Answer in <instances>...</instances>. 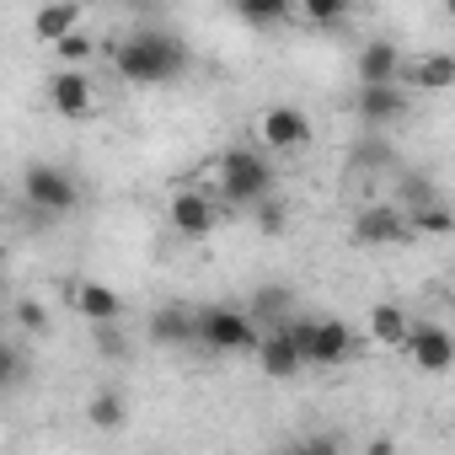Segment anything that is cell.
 <instances>
[{"label":"cell","instance_id":"ba28073f","mask_svg":"<svg viewBox=\"0 0 455 455\" xmlns=\"http://www.w3.org/2000/svg\"><path fill=\"white\" fill-rule=\"evenodd\" d=\"M49 108H54L60 118H70V124L92 118V108H97V92H92L86 70H76V65L54 70V76H49Z\"/></svg>","mask_w":455,"mask_h":455},{"label":"cell","instance_id":"4dcf8cb0","mask_svg":"<svg viewBox=\"0 0 455 455\" xmlns=\"http://www.w3.org/2000/svg\"><path fill=\"white\" fill-rule=\"evenodd\" d=\"M444 12H450V17H455V0H444Z\"/></svg>","mask_w":455,"mask_h":455},{"label":"cell","instance_id":"9a60e30c","mask_svg":"<svg viewBox=\"0 0 455 455\" xmlns=\"http://www.w3.org/2000/svg\"><path fill=\"white\" fill-rule=\"evenodd\" d=\"M402 81L412 86V92H450L455 86V54H423V60H412L407 70H402Z\"/></svg>","mask_w":455,"mask_h":455},{"label":"cell","instance_id":"8fae6325","mask_svg":"<svg viewBox=\"0 0 455 455\" xmlns=\"http://www.w3.org/2000/svg\"><path fill=\"white\" fill-rule=\"evenodd\" d=\"M402 70H407V60H402V49H396V44H386V38H370V44L359 49V60H354L359 86H386V81H402Z\"/></svg>","mask_w":455,"mask_h":455},{"label":"cell","instance_id":"277c9868","mask_svg":"<svg viewBox=\"0 0 455 455\" xmlns=\"http://www.w3.org/2000/svg\"><path fill=\"white\" fill-rule=\"evenodd\" d=\"M22 198H28L38 214H70V209L81 204V188H76V177H70L65 166L33 161V166L22 172Z\"/></svg>","mask_w":455,"mask_h":455},{"label":"cell","instance_id":"6da1fadb","mask_svg":"<svg viewBox=\"0 0 455 455\" xmlns=\"http://www.w3.org/2000/svg\"><path fill=\"white\" fill-rule=\"evenodd\" d=\"M113 70L129 86H166L188 70V44L166 28H134L129 38H118L113 49Z\"/></svg>","mask_w":455,"mask_h":455},{"label":"cell","instance_id":"52a82bcc","mask_svg":"<svg viewBox=\"0 0 455 455\" xmlns=\"http://www.w3.org/2000/svg\"><path fill=\"white\" fill-rule=\"evenodd\" d=\"M258 140H263V150H306L311 145V118L290 102H274L258 118Z\"/></svg>","mask_w":455,"mask_h":455},{"label":"cell","instance_id":"7a4b0ae2","mask_svg":"<svg viewBox=\"0 0 455 455\" xmlns=\"http://www.w3.org/2000/svg\"><path fill=\"white\" fill-rule=\"evenodd\" d=\"M214 188L225 204H263L274 193V161L258 150V145H231V150H220L214 161Z\"/></svg>","mask_w":455,"mask_h":455},{"label":"cell","instance_id":"8992f818","mask_svg":"<svg viewBox=\"0 0 455 455\" xmlns=\"http://www.w3.org/2000/svg\"><path fill=\"white\" fill-rule=\"evenodd\" d=\"M166 220H172V231H177V236H188V242L209 236L214 225H220L214 193H198V188H177V193L166 198Z\"/></svg>","mask_w":455,"mask_h":455},{"label":"cell","instance_id":"44dd1931","mask_svg":"<svg viewBox=\"0 0 455 455\" xmlns=\"http://www.w3.org/2000/svg\"><path fill=\"white\" fill-rule=\"evenodd\" d=\"M407 220H412V236H455V214L444 209V204H412L407 209Z\"/></svg>","mask_w":455,"mask_h":455},{"label":"cell","instance_id":"603a6c76","mask_svg":"<svg viewBox=\"0 0 455 455\" xmlns=\"http://www.w3.org/2000/svg\"><path fill=\"white\" fill-rule=\"evenodd\" d=\"M348 6H354V0H300V17L316 22V28H332V22L348 17Z\"/></svg>","mask_w":455,"mask_h":455},{"label":"cell","instance_id":"7402d4cb","mask_svg":"<svg viewBox=\"0 0 455 455\" xmlns=\"http://www.w3.org/2000/svg\"><path fill=\"white\" fill-rule=\"evenodd\" d=\"M124 418H129V407H124V396H118V391H97V396L86 402V423H92V428H102V434H113Z\"/></svg>","mask_w":455,"mask_h":455},{"label":"cell","instance_id":"4fadbf2b","mask_svg":"<svg viewBox=\"0 0 455 455\" xmlns=\"http://www.w3.org/2000/svg\"><path fill=\"white\" fill-rule=\"evenodd\" d=\"M354 108H359V118H364L370 129H386V124H396V118L407 113V92H402V81H386V86H359Z\"/></svg>","mask_w":455,"mask_h":455},{"label":"cell","instance_id":"484cf974","mask_svg":"<svg viewBox=\"0 0 455 455\" xmlns=\"http://www.w3.org/2000/svg\"><path fill=\"white\" fill-rule=\"evenodd\" d=\"M252 214H258V231H268V236H279L284 231V209H279V198L268 193L263 204H252Z\"/></svg>","mask_w":455,"mask_h":455},{"label":"cell","instance_id":"f1b7e54d","mask_svg":"<svg viewBox=\"0 0 455 455\" xmlns=\"http://www.w3.org/2000/svg\"><path fill=\"white\" fill-rule=\"evenodd\" d=\"M338 444H343V439H332V434H316V439H306L300 450H338Z\"/></svg>","mask_w":455,"mask_h":455},{"label":"cell","instance_id":"f546056e","mask_svg":"<svg viewBox=\"0 0 455 455\" xmlns=\"http://www.w3.org/2000/svg\"><path fill=\"white\" fill-rule=\"evenodd\" d=\"M108 6H134V0H108Z\"/></svg>","mask_w":455,"mask_h":455},{"label":"cell","instance_id":"d6986e66","mask_svg":"<svg viewBox=\"0 0 455 455\" xmlns=\"http://www.w3.org/2000/svg\"><path fill=\"white\" fill-rule=\"evenodd\" d=\"M247 311L258 316V327H263V332H274V327H284V322L295 316V295H290L284 284H258Z\"/></svg>","mask_w":455,"mask_h":455},{"label":"cell","instance_id":"9c48e42d","mask_svg":"<svg viewBox=\"0 0 455 455\" xmlns=\"http://www.w3.org/2000/svg\"><path fill=\"white\" fill-rule=\"evenodd\" d=\"M407 354H412V364H418L423 375H444V370L455 364V338H450L439 322H412Z\"/></svg>","mask_w":455,"mask_h":455},{"label":"cell","instance_id":"30bf717a","mask_svg":"<svg viewBox=\"0 0 455 455\" xmlns=\"http://www.w3.org/2000/svg\"><path fill=\"white\" fill-rule=\"evenodd\" d=\"M252 359H258V370H263L268 380H295L300 370H311V364H306V354L295 348V338H290L284 327L263 332V338H258V348H252Z\"/></svg>","mask_w":455,"mask_h":455},{"label":"cell","instance_id":"5bb4252c","mask_svg":"<svg viewBox=\"0 0 455 455\" xmlns=\"http://www.w3.org/2000/svg\"><path fill=\"white\" fill-rule=\"evenodd\" d=\"M354 359V327L338 322V316H322L316 322V343H311V370H338Z\"/></svg>","mask_w":455,"mask_h":455},{"label":"cell","instance_id":"5b68a950","mask_svg":"<svg viewBox=\"0 0 455 455\" xmlns=\"http://www.w3.org/2000/svg\"><path fill=\"white\" fill-rule=\"evenodd\" d=\"M407 242H412V220L396 198L364 204L354 214V247H407Z\"/></svg>","mask_w":455,"mask_h":455},{"label":"cell","instance_id":"ac0fdd59","mask_svg":"<svg viewBox=\"0 0 455 455\" xmlns=\"http://www.w3.org/2000/svg\"><path fill=\"white\" fill-rule=\"evenodd\" d=\"M150 343H172V348H182V343H198V311L161 306V311L150 316Z\"/></svg>","mask_w":455,"mask_h":455},{"label":"cell","instance_id":"4316f807","mask_svg":"<svg viewBox=\"0 0 455 455\" xmlns=\"http://www.w3.org/2000/svg\"><path fill=\"white\" fill-rule=\"evenodd\" d=\"M359 161H364V166H391V145H386V140H370V145L359 150Z\"/></svg>","mask_w":455,"mask_h":455},{"label":"cell","instance_id":"e0dca14e","mask_svg":"<svg viewBox=\"0 0 455 455\" xmlns=\"http://www.w3.org/2000/svg\"><path fill=\"white\" fill-rule=\"evenodd\" d=\"M364 332H370V343H380V348H407V332H412V316L402 311V306H375L370 316H364Z\"/></svg>","mask_w":455,"mask_h":455},{"label":"cell","instance_id":"83f0119b","mask_svg":"<svg viewBox=\"0 0 455 455\" xmlns=\"http://www.w3.org/2000/svg\"><path fill=\"white\" fill-rule=\"evenodd\" d=\"M97 343H102V354H124V338L113 332V322H102V327H97Z\"/></svg>","mask_w":455,"mask_h":455},{"label":"cell","instance_id":"cb8c5ba5","mask_svg":"<svg viewBox=\"0 0 455 455\" xmlns=\"http://www.w3.org/2000/svg\"><path fill=\"white\" fill-rule=\"evenodd\" d=\"M54 54H60V65H86V60L97 54V44H92V33H86V28H76L70 38H60V44H54Z\"/></svg>","mask_w":455,"mask_h":455},{"label":"cell","instance_id":"ffe728a7","mask_svg":"<svg viewBox=\"0 0 455 455\" xmlns=\"http://www.w3.org/2000/svg\"><path fill=\"white\" fill-rule=\"evenodd\" d=\"M231 6H236V17L247 28H274V22H290L295 17L300 0H231Z\"/></svg>","mask_w":455,"mask_h":455},{"label":"cell","instance_id":"2e32d148","mask_svg":"<svg viewBox=\"0 0 455 455\" xmlns=\"http://www.w3.org/2000/svg\"><path fill=\"white\" fill-rule=\"evenodd\" d=\"M70 300H76V311H81L92 327H102V322H118V316H124V300H118L108 284H97V279H81Z\"/></svg>","mask_w":455,"mask_h":455},{"label":"cell","instance_id":"7c38bea8","mask_svg":"<svg viewBox=\"0 0 455 455\" xmlns=\"http://www.w3.org/2000/svg\"><path fill=\"white\" fill-rule=\"evenodd\" d=\"M81 22H86V6H81V0H44V6L33 12V38L54 49V44L70 38Z\"/></svg>","mask_w":455,"mask_h":455},{"label":"cell","instance_id":"3957f363","mask_svg":"<svg viewBox=\"0 0 455 455\" xmlns=\"http://www.w3.org/2000/svg\"><path fill=\"white\" fill-rule=\"evenodd\" d=\"M258 338H263V327L242 306H209V311H198V343L209 354H252Z\"/></svg>","mask_w":455,"mask_h":455},{"label":"cell","instance_id":"d4e9b609","mask_svg":"<svg viewBox=\"0 0 455 455\" xmlns=\"http://www.w3.org/2000/svg\"><path fill=\"white\" fill-rule=\"evenodd\" d=\"M17 327H22V332H49L44 300H17Z\"/></svg>","mask_w":455,"mask_h":455}]
</instances>
